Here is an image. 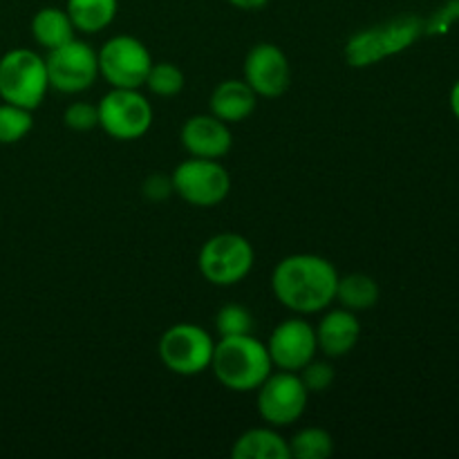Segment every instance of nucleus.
Returning a JSON list of instances; mask_svg holds the SVG:
<instances>
[{
  "mask_svg": "<svg viewBox=\"0 0 459 459\" xmlns=\"http://www.w3.org/2000/svg\"><path fill=\"white\" fill-rule=\"evenodd\" d=\"M339 276L334 264L318 254H291L272 272L278 303L299 316L321 314L336 300Z\"/></svg>",
  "mask_w": 459,
  "mask_h": 459,
  "instance_id": "1",
  "label": "nucleus"
},
{
  "mask_svg": "<svg viewBox=\"0 0 459 459\" xmlns=\"http://www.w3.org/2000/svg\"><path fill=\"white\" fill-rule=\"evenodd\" d=\"M211 372L231 393H255L258 385L273 372L272 357L258 336H222L215 341Z\"/></svg>",
  "mask_w": 459,
  "mask_h": 459,
  "instance_id": "2",
  "label": "nucleus"
},
{
  "mask_svg": "<svg viewBox=\"0 0 459 459\" xmlns=\"http://www.w3.org/2000/svg\"><path fill=\"white\" fill-rule=\"evenodd\" d=\"M49 90L45 56L30 48H13L0 56V99L34 112Z\"/></svg>",
  "mask_w": 459,
  "mask_h": 459,
  "instance_id": "3",
  "label": "nucleus"
},
{
  "mask_svg": "<svg viewBox=\"0 0 459 459\" xmlns=\"http://www.w3.org/2000/svg\"><path fill=\"white\" fill-rule=\"evenodd\" d=\"M426 22L415 16L394 18L384 25L368 27L350 36L345 45V61L352 67H370L384 58L402 54L411 48L421 34H424Z\"/></svg>",
  "mask_w": 459,
  "mask_h": 459,
  "instance_id": "4",
  "label": "nucleus"
},
{
  "mask_svg": "<svg viewBox=\"0 0 459 459\" xmlns=\"http://www.w3.org/2000/svg\"><path fill=\"white\" fill-rule=\"evenodd\" d=\"M255 264L254 245L233 231L215 233L202 245L197 267L202 278L215 287H236L247 281Z\"/></svg>",
  "mask_w": 459,
  "mask_h": 459,
  "instance_id": "5",
  "label": "nucleus"
},
{
  "mask_svg": "<svg viewBox=\"0 0 459 459\" xmlns=\"http://www.w3.org/2000/svg\"><path fill=\"white\" fill-rule=\"evenodd\" d=\"M215 339L195 323H175L157 343V354L166 370L178 377H197L211 370L213 361Z\"/></svg>",
  "mask_w": 459,
  "mask_h": 459,
  "instance_id": "6",
  "label": "nucleus"
},
{
  "mask_svg": "<svg viewBox=\"0 0 459 459\" xmlns=\"http://www.w3.org/2000/svg\"><path fill=\"white\" fill-rule=\"evenodd\" d=\"M99 108V128L117 142H137L152 128V103L142 90L110 88L103 94Z\"/></svg>",
  "mask_w": 459,
  "mask_h": 459,
  "instance_id": "7",
  "label": "nucleus"
},
{
  "mask_svg": "<svg viewBox=\"0 0 459 459\" xmlns=\"http://www.w3.org/2000/svg\"><path fill=\"white\" fill-rule=\"evenodd\" d=\"M170 178H173L175 195L197 209H213L222 204L231 193V175L224 169L222 160L188 155V160L175 166Z\"/></svg>",
  "mask_w": 459,
  "mask_h": 459,
  "instance_id": "8",
  "label": "nucleus"
},
{
  "mask_svg": "<svg viewBox=\"0 0 459 459\" xmlns=\"http://www.w3.org/2000/svg\"><path fill=\"white\" fill-rule=\"evenodd\" d=\"M309 393L299 372L276 370L255 390V408L264 424L273 429L294 426L307 411Z\"/></svg>",
  "mask_w": 459,
  "mask_h": 459,
  "instance_id": "9",
  "label": "nucleus"
},
{
  "mask_svg": "<svg viewBox=\"0 0 459 459\" xmlns=\"http://www.w3.org/2000/svg\"><path fill=\"white\" fill-rule=\"evenodd\" d=\"M99 76L110 88L142 90L152 67V54L143 40L130 34H117L97 52Z\"/></svg>",
  "mask_w": 459,
  "mask_h": 459,
  "instance_id": "10",
  "label": "nucleus"
},
{
  "mask_svg": "<svg viewBox=\"0 0 459 459\" xmlns=\"http://www.w3.org/2000/svg\"><path fill=\"white\" fill-rule=\"evenodd\" d=\"M49 90L61 94H81L92 88L99 79L97 49L74 36L67 43L45 54Z\"/></svg>",
  "mask_w": 459,
  "mask_h": 459,
  "instance_id": "11",
  "label": "nucleus"
},
{
  "mask_svg": "<svg viewBox=\"0 0 459 459\" xmlns=\"http://www.w3.org/2000/svg\"><path fill=\"white\" fill-rule=\"evenodd\" d=\"M267 350L276 370L300 372L318 354L316 330L299 314L278 323L267 339Z\"/></svg>",
  "mask_w": 459,
  "mask_h": 459,
  "instance_id": "12",
  "label": "nucleus"
},
{
  "mask_svg": "<svg viewBox=\"0 0 459 459\" xmlns=\"http://www.w3.org/2000/svg\"><path fill=\"white\" fill-rule=\"evenodd\" d=\"M242 79L258 97H282L291 85L290 58L276 43H255L245 56Z\"/></svg>",
  "mask_w": 459,
  "mask_h": 459,
  "instance_id": "13",
  "label": "nucleus"
},
{
  "mask_svg": "<svg viewBox=\"0 0 459 459\" xmlns=\"http://www.w3.org/2000/svg\"><path fill=\"white\" fill-rule=\"evenodd\" d=\"M179 139L188 155L204 160H224L233 148L231 126L211 112L188 117L179 130Z\"/></svg>",
  "mask_w": 459,
  "mask_h": 459,
  "instance_id": "14",
  "label": "nucleus"
},
{
  "mask_svg": "<svg viewBox=\"0 0 459 459\" xmlns=\"http://www.w3.org/2000/svg\"><path fill=\"white\" fill-rule=\"evenodd\" d=\"M314 330H316L318 352L327 359L348 357L361 339V321L357 312H350L341 305L334 309L327 307Z\"/></svg>",
  "mask_w": 459,
  "mask_h": 459,
  "instance_id": "15",
  "label": "nucleus"
},
{
  "mask_svg": "<svg viewBox=\"0 0 459 459\" xmlns=\"http://www.w3.org/2000/svg\"><path fill=\"white\" fill-rule=\"evenodd\" d=\"M258 94L251 90L245 79H227L215 85L209 99V110L224 124L233 126L249 119L258 106Z\"/></svg>",
  "mask_w": 459,
  "mask_h": 459,
  "instance_id": "16",
  "label": "nucleus"
},
{
  "mask_svg": "<svg viewBox=\"0 0 459 459\" xmlns=\"http://www.w3.org/2000/svg\"><path fill=\"white\" fill-rule=\"evenodd\" d=\"M233 459H291L290 439L282 437L273 426L249 429L233 442Z\"/></svg>",
  "mask_w": 459,
  "mask_h": 459,
  "instance_id": "17",
  "label": "nucleus"
},
{
  "mask_svg": "<svg viewBox=\"0 0 459 459\" xmlns=\"http://www.w3.org/2000/svg\"><path fill=\"white\" fill-rule=\"evenodd\" d=\"M30 31L36 45H40L45 52L67 43V40H72L76 36L70 16L61 7H40L34 13V18H31Z\"/></svg>",
  "mask_w": 459,
  "mask_h": 459,
  "instance_id": "18",
  "label": "nucleus"
},
{
  "mask_svg": "<svg viewBox=\"0 0 459 459\" xmlns=\"http://www.w3.org/2000/svg\"><path fill=\"white\" fill-rule=\"evenodd\" d=\"M65 12L81 34H99L115 22L119 0H67Z\"/></svg>",
  "mask_w": 459,
  "mask_h": 459,
  "instance_id": "19",
  "label": "nucleus"
},
{
  "mask_svg": "<svg viewBox=\"0 0 459 459\" xmlns=\"http://www.w3.org/2000/svg\"><path fill=\"white\" fill-rule=\"evenodd\" d=\"M381 299L379 282L368 273H345L339 276V285H336V300L341 307L350 309V312H366L372 309Z\"/></svg>",
  "mask_w": 459,
  "mask_h": 459,
  "instance_id": "20",
  "label": "nucleus"
},
{
  "mask_svg": "<svg viewBox=\"0 0 459 459\" xmlns=\"http://www.w3.org/2000/svg\"><path fill=\"white\" fill-rule=\"evenodd\" d=\"M334 453V437L321 426H307L290 439L291 459H327Z\"/></svg>",
  "mask_w": 459,
  "mask_h": 459,
  "instance_id": "21",
  "label": "nucleus"
},
{
  "mask_svg": "<svg viewBox=\"0 0 459 459\" xmlns=\"http://www.w3.org/2000/svg\"><path fill=\"white\" fill-rule=\"evenodd\" d=\"M184 85H186V76H184L182 67L175 65V63L170 61H160V63H152L143 88H146L151 94H155V97L169 99V97H178V94L184 90Z\"/></svg>",
  "mask_w": 459,
  "mask_h": 459,
  "instance_id": "22",
  "label": "nucleus"
},
{
  "mask_svg": "<svg viewBox=\"0 0 459 459\" xmlns=\"http://www.w3.org/2000/svg\"><path fill=\"white\" fill-rule=\"evenodd\" d=\"M34 128V115L31 110L13 103H0V143L12 146V143L22 142Z\"/></svg>",
  "mask_w": 459,
  "mask_h": 459,
  "instance_id": "23",
  "label": "nucleus"
},
{
  "mask_svg": "<svg viewBox=\"0 0 459 459\" xmlns=\"http://www.w3.org/2000/svg\"><path fill=\"white\" fill-rule=\"evenodd\" d=\"M255 327L254 314L249 307L240 303H227L218 309L215 314V332H218V339L222 336H242L251 334Z\"/></svg>",
  "mask_w": 459,
  "mask_h": 459,
  "instance_id": "24",
  "label": "nucleus"
},
{
  "mask_svg": "<svg viewBox=\"0 0 459 459\" xmlns=\"http://www.w3.org/2000/svg\"><path fill=\"white\" fill-rule=\"evenodd\" d=\"M299 375H300V379H303L305 388H307L309 394L327 393L336 379V370L327 357L325 359L314 357L312 361H309L307 366L299 372Z\"/></svg>",
  "mask_w": 459,
  "mask_h": 459,
  "instance_id": "25",
  "label": "nucleus"
},
{
  "mask_svg": "<svg viewBox=\"0 0 459 459\" xmlns=\"http://www.w3.org/2000/svg\"><path fill=\"white\" fill-rule=\"evenodd\" d=\"M63 124L74 133H90L99 126V108L97 103L74 101L63 110Z\"/></svg>",
  "mask_w": 459,
  "mask_h": 459,
  "instance_id": "26",
  "label": "nucleus"
},
{
  "mask_svg": "<svg viewBox=\"0 0 459 459\" xmlns=\"http://www.w3.org/2000/svg\"><path fill=\"white\" fill-rule=\"evenodd\" d=\"M459 21V0H448L442 9L435 12V16L426 22L424 34H446L453 25Z\"/></svg>",
  "mask_w": 459,
  "mask_h": 459,
  "instance_id": "27",
  "label": "nucleus"
},
{
  "mask_svg": "<svg viewBox=\"0 0 459 459\" xmlns=\"http://www.w3.org/2000/svg\"><path fill=\"white\" fill-rule=\"evenodd\" d=\"M175 193L173 178L164 173H151L142 184V195L151 202H164Z\"/></svg>",
  "mask_w": 459,
  "mask_h": 459,
  "instance_id": "28",
  "label": "nucleus"
},
{
  "mask_svg": "<svg viewBox=\"0 0 459 459\" xmlns=\"http://www.w3.org/2000/svg\"><path fill=\"white\" fill-rule=\"evenodd\" d=\"M227 3L238 9H245V12H255V9H263L269 0H227Z\"/></svg>",
  "mask_w": 459,
  "mask_h": 459,
  "instance_id": "29",
  "label": "nucleus"
},
{
  "mask_svg": "<svg viewBox=\"0 0 459 459\" xmlns=\"http://www.w3.org/2000/svg\"><path fill=\"white\" fill-rule=\"evenodd\" d=\"M451 110L455 115V119L459 121V79L453 83L451 88Z\"/></svg>",
  "mask_w": 459,
  "mask_h": 459,
  "instance_id": "30",
  "label": "nucleus"
},
{
  "mask_svg": "<svg viewBox=\"0 0 459 459\" xmlns=\"http://www.w3.org/2000/svg\"><path fill=\"white\" fill-rule=\"evenodd\" d=\"M0 56H3V54H0Z\"/></svg>",
  "mask_w": 459,
  "mask_h": 459,
  "instance_id": "31",
  "label": "nucleus"
}]
</instances>
